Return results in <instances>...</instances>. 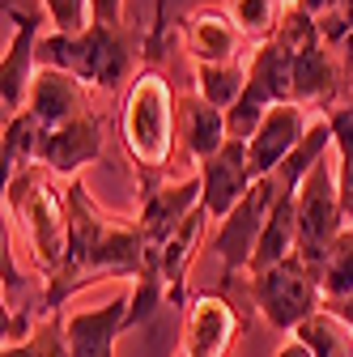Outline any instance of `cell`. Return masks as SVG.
Wrapping results in <instances>:
<instances>
[{
    "label": "cell",
    "mask_w": 353,
    "mask_h": 357,
    "mask_svg": "<svg viewBox=\"0 0 353 357\" xmlns=\"http://www.w3.org/2000/svg\"><path fill=\"white\" fill-rule=\"evenodd\" d=\"M68 255L60 264V273L52 277L47 294H43V310H56L68 294L85 289L98 277H132L137 281L149 264V243H145V230L141 221H111L90 188L73 178L68 192Z\"/></svg>",
    "instance_id": "1"
},
{
    "label": "cell",
    "mask_w": 353,
    "mask_h": 357,
    "mask_svg": "<svg viewBox=\"0 0 353 357\" xmlns=\"http://www.w3.org/2000/svg\"><path fill=\"white\" fill-rule=\"evenodd\" d=\"M119 141L149 183L158 174H166L174 145H179V98H174V85L162 68L145 64L132 77L123 107H119Z\"/></svg>",
    "instance_id": "2"
},
{
    "label": "cell",
    "mask_w": 353,
    "mask_h": 357,
    "mask_svg": "<svg viewBox=\"0 0 353 357\" xmlns=\"http://www.w3.org/2000/svg\"><path fill=\"white\" fill-rule=\"evenodd\" d=\"M137 47L123 26H90L85 34H43L38 43V64L43 68H60L90 89H119L123 77L132 73Z\"/></svg>",
    "instance_id": "3"
},
{
    "label": "cell",
    "mask_w": 353,
    "mask_h": 357,
    "mask_svg": "<svg viewBox=\"0 0 353 357\" xmlns=\"http://www.w3.org/2000/svg\"><path fill=\"white\" fill-rule=\"evenodd\" d=\"M5 200L17 213V221L30 234L34 259L43 264L47 281L60 273V264L68 255V200L52 188V178L43 174V162L26 166L22 174H13L5 183Z\"/></svg>",
    "instance_id": "4"
},
{
    "label": "cell",
    "mask_w": 353,
    "mask_h": 357,
    "mask_svg": "<svg viewBox=\"0 0 353 357\" xmlns=\"http://www.w3.org/2000/svg\"><path fill=\"white\" fill-rule=\"evenodd\" d=\"M298 204V255L306 268L320 277L332 243L349 230L345 208H340V174H336V153H328L311 174L302 178V188L294 196Z\"/></svg>",
    "instance_id": "5"
},
{
    "label": "cell",
    "mask_w": 353,
    "mask_h": 357,
    "mask_svg": "<svg viewBox=\"0 0 353 357\" xmlns=\"http://www.w3.org/2000/svg\"><path fill=\"white\" fill-rule=\"evenodd\" d=\"M251 298H255V310L269 319V328L290 332V336L311 319L315 310H324V285L311 268H306L302 255H290L273 268H264V273H255L251 277Z\"/></svg>",
    "instance_id": "6"
},
{
    "label": "cell",
    "mask_w": 353,
    "mask_h": 357,
    "mask_svg": "<svg viewBox=\"0 0 353 357\" xmlns=\"http://www.w3.org/2000/svg\"><path fill=\"white\" fill-rule=\"evenodd\" d=\"M277 204V174L260 178V183L217 221V234H213V255L226 264V277L251 268L255 247L264 238V226H269V213Z\"/></svg>",
    "instance_id": "7"
},
{
    "label": "cell",
    "mask_w": 353,
    "mask_h": 357,
    "mask_svg": "<svg viewBox=\"0 0 353 357\" xmlns=\"http://www.w3.org/2000/svg\"><path fill=\"white\" fill-rule=\"evenodd\" d=\"M13 38L0 60V102H5V119L22 115L30 102V85L38 77V43H43V17H30L22 9H5Z\"/></svg>",
    "instance_id": "8"
},
{
    "label": "cell",
    "mask_w": 353,
    "mask_h": 357,
    "mask_svg": "<svg viewBox=\"0 0 353 357\" xmlns=\"http://www.w3.org/2000/svg\"><path fill=\"white\" fill-rule=\"evenodd\" d=\"M200 170H192L179 183H145L141 188V230H145V243L149 251L162 255V247L170 243V234L183 226V221L200 208Z\"/></svg>",
    "instance_id": "9"
},
{
    "label": "cell",
    "mask_w": 353,
    "mask_h": 357,
    "mask_svg": "<svg viewBox=\"0 0 353 357\" xmlns=\"http://www.w3.org/2000/svg\"><path fill=\"white\" fill-rule=\"evenodd\" d=\"M315 123V115L306 111L302 102H281L269 111V119L260 123V132L247 141V158H251V170L255 178H269L281 170V162L302 145L306 137V128Z\"/></svg>",
    "instance_id": "10"
},
{
    "label": "cell",
    "mask_w": 353,
    "mask_h": 357,
    "mask_svg": "<svg viewBox=\"0 0 353 357\" xmlns=\"http://www.w3.org/2000/svg\"><path fill=\"white\" fill-rule=\"evenodd\" d=\"M255 183H260V178H255V170H251L247 145H243V141H226L222 153L209 158V162L200 166V188H204L200 208H204L213 221H222Z\"/></svg>",
    "instance_id": "11"
},
{
    "label": "cell",
    "mask_w": 353,
    "mask_h": 357,
    "mask_svg": "<svg viewBox=\"0 0 353 357\" xmlns=\"http://www.w3.org/2000/svg\"><path fill=\"white\" fill-rule=\"evenodd\" d=\"M239 336V315L226 298L200 294L188 306V324H183V344L174 357H226Z\"/></svg>",
    "instance_id": "12"
},
{
    "label": "cell",
    "mask_w": 353,
    "mask_h": 357,
    "mask_svg": "<svg viewBox=\"0 0 353 357\" xmlns=\"http://www.w3.org/2000/svg\"><path fill=\"white\" fill-rule=\"evenodd\" d=\"M128 332V294L64 315L68 357H115V340Z\"/></svg>",
    "instance_id": "13"
},
{
    "label": "cell",
    "mask_w": 353,
    "mask_h": 357,
    "mask_svg": "<svg viewBox=\"0 0 353 357\" xmlns=\"http://www.w3.org/2000/svg\"><path fill=\"white\" fill-rule=\"evenodd\" d=\"M26 111L38 119L43 132H56V128H64V123H73L81 115H90V85L60 73V68H43L38 64Z\"/></svg>",
    "instance_id": "14"
},
{
    "label": "cell",
    "mask_w": 353,
    "mask_h": 357,
    "mask_svg": "<svg viewBox=\"0 0 353 357\" xmlns=\"http://www.w3.org/2000/svg\"><path fill=\"white\" fill-rule=\"evenodd\" d=\"M98 158H103V119L94 111L56 128V132H43L38 162L52 174H77L81 166H90Z\"/></svg>",
    "instance_id": "15"
},
{
    "label": "cell",
    "mask_w": 353,
    "mask_h": 357,
    "mask_svg": "<svg viewBox=\"0 0 353 357\" xmlns=\"http://www.w3.org/2000/svg\"><path fill=\"white\" fill-rule=\"evenodd\" d=\"M183 43L196 64H234L243 30L222 9H196L183 17Z\"/></svg>",
    "instance_id": "16"
},
{
    "label": "cell",
    "mask_w": 353,
    "mask_h": 357,
    "mask_svg": "<svg viewBox=\"0 0 353 357\" xmlns=\"http://www.w3.org/2000/svg\"><path fill=\"white\" fill-rule=\"evenodd\" d=\"M179 141L188 149V158L196 162V170L217 158L230 141V128H226V111L204 102L200 94H179Z\"/></svg>",
    "instance_id": "17"
},
{
    "label": "cell",
    "mask_w": 353,
    "mask_h": 357,
    "mask_svg": "<svg viewBox=\"0 0 353 357\" xmlns=\"http://www.w3.org/2000/svg\"><path fill=\"white\" fill-rule=\"evenodd\" d=\"M247 89L260 94L269 107H281V102H294V56L281 47L277 38L260 43L251 64H247Z\"/></svg>",
    "instance_id": "18"
},
{
    "label": "cell",
    "mask_w": 353,
    "mask_h": 357,
    "mask_svg": "<svg viewBox=\"0 0 353 357\" xmlns=\"http://www.w3.org/2000/svg\"><path fill=\"white\" fill-rule=\"evenodd\" d=\"M340 89V56L328 52L324 43L311 52L294 56V102L302 107H324Z\"/></svg>",
    "instance_id": "19"
},
{
    "label": "cell",
    "mask_w": 353,
    "mask_h": 357,
    "mask_svg": "<svg viewBox=\"0 0 353 357\" xmlns=\"http://www.w3.org/2000/svg\"><path fill=\"white\" fill-rule=\"evenodd\" d=\"M209 213L204 208H196L179 230L170 234V243L162 247V277H166V294H170V302H183V294H188V264H192V255H196V247L204 243V230H209Z\"/></svg>",
    "instance_id": "20"
},
{
    "label": "cell",
    "mask_w": 353,
    "mask_h": 357,
    "mask_svg": "<svg viewBox=\"0 0 353 357\" xmlns=\"http://www.w3.org/2000/svg\"><path fill=\"white\" fill-rule=\"evenodd\" d=\"M290 255H298V204L277 196V204L269 213V226H264V238L255 247V259H251L247 273L255 277V273H264V268H273V264H281Z\"/></svg>",
    "instance_id": "21"
},
{
    "label": "cell",
    "mask_w": 353,
    "mask_h": 357,
    "mask_svg": "<svg viewBox=\"0 0 353 357\" xmlns=\"http://www.w3.org/2000/svg\"><path fill=\"white\" fill-rule=\"evenodd\" d=\"M192 81H196V94L213 107L230 111L243 94H247V64H196L192 68Z\"/></svg>",
    "instance_id": "22"
},
{
    "label": "cell",
    "mask_w": 353,
    "mask_h": 357,
    "mask_svg": "<svg viewBox=\"0 0 353 357\" xmlns=\"http://www.w3.org/2000/svg\"><path fill=\"white\" fill-rule=\"evenodd\" d=\"M38 145H43V128L30 111L5 119V149H0V158H5V183L38 162Z\"/></svg>",
    "instance_id": "23"
},
{
    "label": "cell",
    "mask_w": 353,
    "mask_h": 357,
    "mask_svg": "<svg viewBox=\"0 0 353 357\" xmlns=\"http://www.w3.org/2000/svg\"><path fill=\"white\" fill-rule=\"evenodd\" d=\"M315 357H353V328L336 319L332 310H315L298 332H294Z\"/></svg>",
    "instance_id": "24"
},
{
    "label": "cell",
    "mask_w": 353,
    "mask_h": 357,
    "mask_svg": "<svg viewBox=\"0 0 353 357\" xmlns=\"http://www.w3.org/2000/svg\"><path fill=\"white\" fill-rule=\"evenodd\" d=\"M273 38L281 43L290 56H302V52H311V47H320V43H324V34H320V17H311L302 5H285Z\"/></svg>",
    "instance_id": "25"
},
{
    "label": "cell",
    "mask_w": 353,
    "mask_h": 357,
    "mask_svg": "<svg viewBox=\"0 0 353 357\" xmlns=\"http://www.w3.org/2000/svg\"><path fill=\"white\" fill-rule=\"evenodd\" d=\"M320 285H324V298H353V226L332 243Z\"/></svg>",
    "instance_id": "26"
},
{
    "label": "cell",
    "mask_w": 353,
    "mask_h": 357,
    "mask_svg": "<svg viewBox=\"0 0 353 357\" xmlns=\"http://www.w3.org/2000/svg\"><path fill=\"white\" fill-rule=\"evenodd\" d=\"M0 357H68V340H64V319H47L38 324L26 340L5 344Z\"/></svg>",
    "instance_id": "27"
},
{
    "label": "cell",
    "mask_w": 353,
    "mask_h": 357,
    "mask_svg": "<svg viewBox=\"0 0 353 357\" xmlns=\"http://www.w3.org/2000/svg\"><path fill=\"white\" fill-rule=\"evenodd\" d=\"M230 17L243 30V38H260L269 43L277 34V0H230Z\"/></svg>",
    "instance_id": "28"
},
{
    "label": "cell",
    "mask_w": 353,
    "mask_h": 357,
    "mask_svg": "<svg viewBox=\"0 0 353 357\" xmlns=\"http://www.w3.org/2000/svg\"><path fill=\"white\" fill-rule=\"evenodd\" d=\"M269 111H273V107L264 102L260 94H251V89H247V94H243V98H239V102H234V107L226 111V128H230V141H243V145H247V141L255 137V132H260V123L269 119Z\"/></svg>",
    "instance_id": "29"
},
{
    "label": "cell",
    "mask_w": 353,
    "mask_h": 357,
    "mask_svg": "<svg viewBox=\"0 0 353 357\" xmlns=\"http://www.w3.org/2000/svg\"><path fill=\"white\" fill-rule=\"evenodd\" d=\"M43 13H47L56 34H85L94 26L90 0H43Z\"/></svg>",
    "instance_id": "30"
},
{
    "label": "cell",
    "mask_w": 353,
    "mask_h": 357,
    "mask_svg": "<svg viewBox=\"0 0 353 357\" xmlns=\"http://www.w3.org/2000/svg\"><path fill=\"white\" fill-rule=\"evenodd\" d=\"M328 123H332V153H336V174L340 183L353 178V102L345 107H332L328 111Z\"/></svg>",
    "instance_id": "31"
},
{
    "label": "cell",
    "mask_w": 353,
    "mask_h": 357,
    "mask_svg": "<svg viewBox=\"0 0 353 357\" xmlns=\"http://www.w3.org/2000/svg\"><path fill=\"white\" fill-rule=\"evenodd\" d=\"M320 34H324V47L328 52L353 60V0H340L328 17H320Z\"/></svg>",
    "instance_id": "32"
},
{
    "label": "cell",
    "mask_w": 353,
    "mask_h": 357,
    "mask_svg": "<svg viewBox=\"0 0 353 357\" xmlns=\"http://www.w3.org/2000/svg\"><path fill=\"white\" fill-rule=\"evenodd\" d=\"M98 26H123V0H90Z\"/></svg>",
    "instance_id": "33"
},
{
    "label": "cell",
    "mask_w": 353,
    "mask_h": 357,
    "mask_svg": "<svg viewBox=\"0 0 353 357\" xmlns=\"http://www.w3.org/2000/svg\"><path fill=\"white\" fill-rule=\"evenodd\" d=\"M324 310H332L336 319H345L353 328V298H324Z\"/></svg>",
    "instance_id": "34"
},
{
    "label": "cell",
    "mask_w": 353,
    "mask_h": 357,
    "mask_svg": "<svg viewBox=\"0 0 353 357\" xmlns=\"http://www.w3.org/2000/svg\"><path fill=\"white\" fill-rule=\"evenodd\" d=\"M273 357H315V353H311V349H306V344H302L298 336H290V340H285V344H281V349H277Z\"/></svg>",
    "instance_id": "35"
},
{
    "label": "cell",
    "mask_w": 353,
    "mask_h": 357,
    "mask_svg": "<svg viewBox=\"0 0 353 357\" xmlns=\"http://www.w3.org/2000/svg\"><path fill=\"white\" fill-rule=\"evenodd\" d=\"M298 5H302L306 13H311V17H328V13L340 5V0H298Z\"/></svg>",
    "instance_id": "36"
},
{
    "label": "cell",
    "mask_w": 353,
    "mask_h": 357,
    "mask_svg": "<svg viewBox=\"0 0 353 357\" xmlns=\"http://www.w3.org/2000/svg\"><path fill=\"white\" fill-rule=\"evenodd\" d=\"M340 208H345V221L353 226V178H345V183H340Z\"/></svg>",
    "instance_id": "37"
},
{
    "label": "cell",
    "mask_w": 353,
    "mask_h": 357,
    "mask_svg": "<svg viewBox=\"0 0 353 357\" xmlns=\"http://www.w3.org/2000/svg\"><path fill=\"white\" fill-rule=\"evenodd\" d=\"M277 5H298V0H277Z\"/></svg>",
    "instance_id": "38"
}]
</instances>
